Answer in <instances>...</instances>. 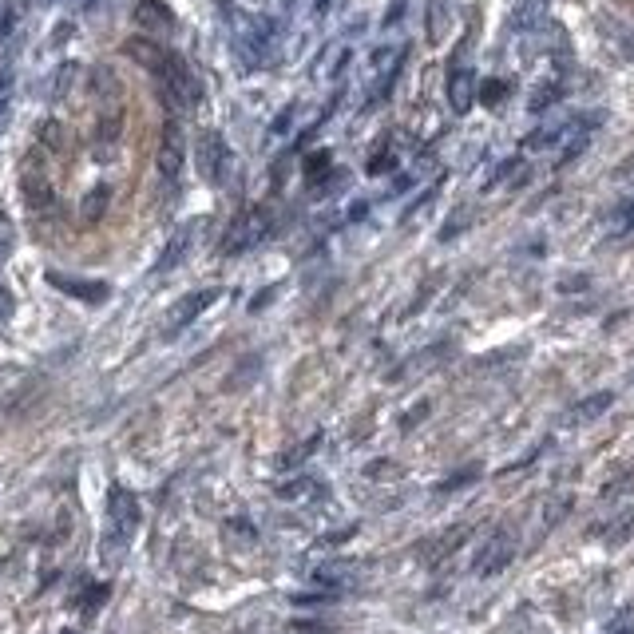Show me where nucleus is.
Instances as JSON below:
<instances>
[{
    "label": "nucleus",
    "instance_id": "obj_1",
    "mask_svg": "<svg viewBox=\"0 0 634 634\" xmlns=\"http://www.w3.org/2000/svg\"><path fill=\"white\" fill-rule=\"evenodd\" d=\"M516 551H520V539H516V531L512 528H496L488 539H484V547L476 551V559H472V571L480 575V579H492V575H500V571H508V563L516 559Z\"/></svg>",
    "mask_w": 634,
    "mask_h": 634
},
{
    "label": "nucleus",
    "instance_id": "obj_2",
    "mask_svg": "<svg viewBox=\"0 0 634 634\" xmlns=\"http://www.w3.org/2000/svg\"><path fill=\"white\" fill-rule=\"evenodd\" d=\"M159 84H163V96L171 100V104H199V96H203V88H199V80H195V72L187 68V60H179L175 52L167 56V64H163V72L155 76Z\"/></svg>",
    "mask_w": 634,
    "mask_h": 634
},
{
    "label": "nucleus",
    "instance_id": "obj_3",
    "mask_svg": "<svg viewBox=\"0 0 634 634\" xmlns=\"http://www.w3.org/2000/svg\"><path fill=\"white\" fill-rule=\"evenodd\" d=\"M195 159H199V171L207 183H226L230 179V147L218 131H203L199 135V147H195Z\"/></svg>",
    "mask_w": 634,
    "mask_h": 634
},
{
    "label": "nucleus",
    "instance_id": "obj_4",
    "mask_svg": "<svg viewBox=\"0 0 634 634\" xmlns=\"http://www.w3.org/2000/svg\"><path fill=\"white\" fill-rule=\"evenodd\" d=\"M266 234H270V211L254 207V211H246L230 226V234H226V242H222V254H242V250H250L254 242H262Z\"/></svg>",
    "mask_w": 634,
    "mask_h": 634
},
{
    "label": "nucleus",
    "instance_id": "obj_5",
    "mask_svg": "<svg viewBox=\"0 0 634 634\" xmlns=\"http://www.w3.org/2000/svg\"><path fill=\"white\" fill-rule=\"evenodd\" d=\"M107 512H111V539H115V543H127V539L135 535V528H139V500H135L127 488H111Z\"/></svg>",
    "mask_w": 634,
    "mask_h": 634
},
{
    "label": "nucleus",
    "instance_id": "obj_6",
    "mask_svg": "<svg viewBox=\"0 0 634 634\" xmlns=\"http://www.w3.org/2000/svg\"><path fill=\"white\" fill-rule=\"evenodd\" d=\"M183 159H187V143H183V127L171 119L167 127H163V139H159V155H155V163H159V175L167 179V183H175L179 179V171H183Z\"/></svg>",
    "mask_w": 634,
    "mask_h": 634
},
{
    "label": "nucleus",
    "instance_id": "obj_7",
    "mask_svg": "<svg viewBox=\"0 0 634 634\" xmlns=\"http://www.w3.org/2000/svg\"><path fill=\"white\" fill-rule=\"evenodd\" d=\"M20 191H24L28 211H48V207H56L52 179L40 171V163H36V159H28V163H24V171H20Z\"/></svg>",
    "mask_w": 634,
    "mask_h": 634
},
{
    "label": "nucleus",
    "instance_id": "obj_8",
    "mask_svg": "<svg viewBox=\"0 0 634 634\" xmlns=\"http://www.w3.org/2000/svg\"><path fill=\"white\" fill-rule=\"evenodd\" d=\"M218 294H222V290H199V294L183 298V302L171 310V317H167V337H175L179 329H187L191 321H199L203 310H211L214 302H218Z\"/></svg>",
    "mask_w": 634,
    "mask_h": 634
},
{
    "label": "nucleus",
    "instance_id": "obj_9",
    "mask_svg": "<svg viewBox=\"0 0 634 634\" xmlns=\"http://www.w3.org/2000/svg\"><path fill=\"white\" fill-rule=\"evenodd\" d=\"M472 96H476V76H472V68H460V56H456L448 68V104L456 115H464L472 107Z\"/></svg>",
    "mask_w": 634,
    "mask_h": 634
},
{
    "label": "nucleus",
    "instance_id": "obj_10",
    "mask_svg": "<svg viewBox=\"0 0 634 634\" xmlns=\"http://www.w3.org/2000/svg\"><path fill=\"white\" fill-rule=\"evenodd\" d=\"M123 52L135 60V64H143L151 76H159L163 72V64H167V48H159V40H147V36H135V40H127L123 44Z\"/></svg>",
    "mask_w": 634,
    "mask_h": 634
},
{
    "label": "nucleus",
    "instance_id": "obj_11",
    "mask_svg": "<svg viewBox=\"0 0 634 634\" xmlns=\"http://www.w3.org/2000/svg\"><path fill=\"white\" fill-rule=\"evenodd\" d=\"M135 20L147 28V32H175V12L167 8V4H159V0H139L135 4Z\"/></svg>",
    "mask_w": 634,
    "mask_h": 634
},
{
    "label": "nucleus",
    "instance_id": "obj_12",
    "mask_svg": "<svg viewBox=\"0 0 634 634\" xmlns=\"http://www.w3.org/2000/svg\"><path fill=\"white\" fill-rule=\"evenodd\" d=\"M48 282H52L56 290L80 298V302H92V306H100L107 298V282H80V278H64V274H48Z\"/></svg>",
    "mask_w": 634,
    "mask_h": 634
},
{
    "label": "nucleus",
    "instance_id": "obj_13",
    "mask_svg": "<svg viewBox=\"0 0 634 634\" xmlns=\"http://www.w3.org/2000/svg\"><path fill=\"white\" fill-rule=\"evenodd\" d=\"M615 405V393L611 389H603V393H591V397H583L579 405H571V413H567V424H591L599 421L607 409Z\"/></svg>",
    "mask_w": 634,
    "mask_h": 634
},
{
    "label": "nucleus",
    "instance_id": "obj_14",
    "mask_svg": "<svg viewBox=\"0 0 634 634\" xmlns=\"http://www.w3.org/2000/svg\"><path fill=\"white\" fill-rule=\"evenodd\" d=\"M191 250V226H183L167 246H163V254H159V262H155V274H167V270H175L179 262H183V254Z\"/></svg>",
    "mask_w": 634,
    "mask_h": 634
},
{
    "label": "nucleus",
    "instance_id": "obj_15",
    "mask_svg": "<svg viewBox=\"0 0 634 634\" xmlns=\"http://www.w3.org/2000/svg\"><path fill=\"white\" fill-rule=\"evenodd\" d=\"M302 171H306V183H310V187H321V183L333 175V155H329V151H314Z\"/></svg>",
    "mask_w": 634,
    "mask_h": 634
},
{
    "label": "nucleus",
    "instance_id": "obj_16",
    "mask_svg": "<svg viewBox=\"0 0 634 634\" xmlns=\"http://www.w3.org/2000/svg\"><path fill=\"white\" fill-rule=\"evenodd\" d=\"M107 199H111V191H107V187H96V191L80 203V218H84V222H100L107 211Z\"/></svg>",
    "mask_w": 634,
    "mask_h": 634
},
{
    "label": "nucleus",
    "instance_id": "obj_17",
    "mask_svg": "<svg viewBox=\"0 0 634 634\" xmlns=\"http://www.w3.org/2000/svg\"><path fill=\"white\" fill-rule=\"evenodd\" d=\"M397 167V151L389 147V143H381V151L377 155H369V163H365V171L369 175H389Z\"/></svg>",
    "mask_w": 634,
    "mask_h": 634
},
{
    "label": "nucleus",
    "instance_id": "obj_18",
    "mask_svg": "<svg viewBox=\"0 0 634 634\" xmlns=\"http://www.w3.org/2000/svg\"><path fill=\"white\" fill-rule=\"evenodd\" d=\"M12 250H16V226L8 214H0V266H8Z\"/></svg>",
    "mask_w": 634,
    "mask_h": 634
},
{
    "label": "nucleus",
    "instance_id": "obj_19",
    "mask_svg": "<svg viewBox=\"0 0 634 634\" xmlns=\"http://www.w3.org/2000/svg\"><path fill=\"white\" fill-rule=\"evenodd\" d=\"M468 524H464V528H452V531H444V535H440V543H436V551H432V559H444V555H448V551H456V547H460V543H464V539H468Z\"/></svg>",
    "mask_w": 634,
    "mask_h": 634
},
{
    "label": "nucleus",
    "instance_id": "obj_20",
    "mask_svg": "<svg viewBox=\"0 0 634 634\" xmlns=\"http://www.w3.org/2000/svg\"><path fill=\"white\" fill-rule=\"evenodd\" d=\"M559 96H563V88L559 84H543V88H535V96H531V111L539 115V111H547L551 104H559Z\"/></svg>",
    "mask_w": 634,
    "mask_h": 634
},
{
    "label": "nucleus",
    "instance_id": "obj_21",
    "mask_svg": "<svg viewBox=\"0 0 634 634\" xmlns=\"http://www.w3.org/2000/svg\"><path fill=\"white\" fill-rule=\"evenodd\" d=\"M611 226H615V234H634V199H627V203L615 207Z\"/></svg>",
    "mask_w": 634,
    "mask_h": 634
},
{
    "label": "nucleus",
    "instance_id": "obj_22",
    "mask_svg": "<svg viewBox=\"0 0 634 634\" xmlns=\"http://www.w3.org/2000/svg\"><path fill=\"white\" fill-rule=\"evenodd\" d=\"M504 100H508V84H504V80H488V84L480 88V104L496 107V104H504Z\"/></svg>",
    "mask_w": 634,
    "mask_h": 634
},
{
    "label": "nucleus",
    "instance_id": "obj_23",
    "mask_svg": "<svg viewBox=\"0 0 634 634\" xmlns=\"http://www.w3.org/2000/svg\"><path fill=\"white\" fill-rule=\"evenodd\" d=\"M460 226H468V211H456L448 222H444V230H440V242H452L456 234H460Z\"/></svg>",
    "mask_w": 634,
    "mask_h": 634
},
{
    "label": "nucleus",
    "instance_id": "obj_24",
    "mask_svg": "<svg viewBox=\"0 0 634 634\" xmlns=\"http://www.w3.org/2000/svg\"><path fill=\"white\" fill-rule=\"evenodd\" d=\"M476 476H480V468L472 464V468H464V472H456L452 480H444V484H440V492H452V488H464V484H472Z\"/></svg>",
    "mask_w": 634,
    "mask_h": 634
},
{
    "label": "nucleus",
    "instance_id": "obj_25",
    "mask_svg": "<svg viewBox=\"0 0 634 634\" xmlns=\"http://www.w3.org/2000/svg\"><path fill=\"white\" fill-rule=\"evenodd\" d=\"M40 143L52 147V151H60V143H64V139H60V123H44V127H40Z\"/></svg>",
    "mask_w": 634,
    "mask_h": 634
},
{
    "label": "nucleus",
    "instance_id": "obj_26",
    "mask_svg": "<svg viewBox=\"0 0 634 634\" xmlns=\"http://www.w3.org/2000/svg\"><path fill=\"white\" fill-rule=\"evenodd\" d=\"M107 599V587H92L88 595H84V611H92V607H100Z\"/></svg>",
    "mask_w": 634,
    "mask_h": 634
},
{
    "label": "nucleus",
    "instance_id": "obj_27",
    "mask_svg": "<svg viewBox=\"0 0 634 634\" xmlns=\"http://www.w3.org/2000/svg\"><path fill=\"white\" fill-rule=\"evenodd\" d=\"M516 167H520V163H516V159H508V163H500V171H496V175H492V179H488V187H496V183H504V179H508V175H512V171H516Z\"/></svg>",
    "mask_w": 634,
    "mask_h": 634
},
{
    "label": "nucleus",
    "instance_id": "obj_28",
    "mask_svg": "<svg viewBox=\"0 0 634 634\" xmlns=\"http://www.w3.org/2000/svg\"><path fill=\"white\" fill-rule=\"evenodd\" d=\"M12 310H16V302H12V294L0 286V321H8V317H12Z\"/></svg>",
    "mask_w": 634,
    "mask_h": 634
},
{
    "label": "nucleus",
    "instance_id": "obj_29",
    "mask_svg": "<svg viewBox=\"0 0 634 634\" xmlns=\"http://www.w3.org/2000/svg\"><path fill=\"white\" fill-rule=\"evenodd\" d=\"M634 535V520H627V524H619V528L611 531V543H627Z\"/></svg>",
    "mask_w": 634,
    "mask_h": 634
},
{
    "label": "nucleus",
    "instance_id": "obj_30",
    "mask_svg": "<svg viewBox=\"0 0 634 634\" xmlns=\"http://www.w3.org/2000/svg\"><path fill=\"white\" fill-rule=\"evenodd\" d=\"M365 214H369V203H353V207H349V222H361Z\"/></svg>",
    "mask_w": 634,
    "mask_h": 634
},
{
    "label": "nucleus",
    "instance_id": "obj_31",
    "mask_svg": "<svg viewBox=\"0 0 634 634\" xmlns=\"http://www.w3.org/2000/svg\"><path fill=\"white\" fill-rule=\"evenodd\" d=\"M424 413H428V405H417V409H413V413H409V417H405V428H413V424L421 421Z\"/></svg>",
    "mask_w": 634,
    "mask_h": 634
},
{
    "label": "nucleus",
    "instance_id": "obj_32",
    "mask_svg": "<svg viewBox=\"0 0 634 634\" xmlns=\"http://www.w3.org/2000/svg\"><path fill=\"white\" fill-rule=\"evenodd\" d=\"M8 28H12V8H4V12H0V36H4Z\"/></svg>",
    "mask_w": 634,
    "mask_h": 634
},
{
    "label": "nucleus",
    "instance_id": "obj_33",
    "mask_svg": "<svg viewBox=\"0 0 634 634\" xmlns=\"http://www.w3.org/2000/svg\"><path fill=\"white\" fill-rule=\"evenodd\" d=\"M302 634H329L325 627H302Z\"/></svg>",
    "mask_w": 634,
    "mask_h": 634
},
{
    "label": "nucleus",
    "instance_id": "obj_34",
    "mask_svg": "<svg viewBox=\"0 0 634 634\" xmlns=\"http://www.w3.org/2000/svg\"><path fill=\"white\" fill-rule=\"evenodd\" d=\"M64 634H72V631H64Z\"/></svg>",
    "mask_w": 634,
    "mask_h": 634
}]
</instances>
